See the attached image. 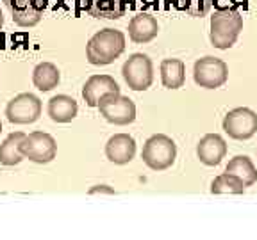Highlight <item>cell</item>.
<instances>
[{"label":"cell","instance_id":"6da1fadb","mask_svg":"<svg viewBox=\"0 0 257 240\" xmlns=\"http://www.w3.org/2000/svg\"><path fill=\"white\" fill-rule=\"evenodd\" d=\"M125 34L116 28H104L93 34L86 44V57L93 66L111 64L123 54Z\"/></svg>","mask_w":257,"mask_h":240},{"label":"cell","instance_id":"7a4b0ae2","mask_svg":"<svg viewBox=\"0 0 257 240\" xmlns=\"http://www.w3.org/2000/svg\"><path fill=\"white\" fill-rule=\"evenodd\" d=\"M243 30V16L236 8H225L214 11L211 16V34L209 40L218 50H229Z\"/></svg>","mask_w":257,"mask_h":240},{"label":"cell","instance_id":"3957f363","mask_svg":"<svg viewBox=\"0 0 257 240\" xmlns=\"http://www.w3.org/2000/svg\"><path fill=\"white\" fill-rule=\"evenodd\" d=\"M145 166L152 171H165L175 164L177 158V144L172 137L165 134H156L149 137L141 152Z\"/></svg>","mask_w":257,"mask_h":240},{"label":"cell","instance_id":"277c9868","mask_svg":"<svg viewBox=\"0 0 257 240\" xmlns=\"http://www.w3.org/2000/svg\"><path fill=\"white\" fill-rule=\"evenodd\" d=\"M96 108L100 110L105 121L118 126H127L136 120V105L134 102L120 92H107L98 100Z\"/></svg>","mask_w":257,"mask_h":240},{"label":"cell","instance_id":"5b68a950","mask_svg":"<svg viewBox=\"0 0 257 240\" xmlns=\"http://www.w3.org/2000/svg\"><path fill=\"white\" fill-rule=\"evenodd\" d=\"M125 84L133 91H147L154 82V64L147 54H133L121 66Z\"/></svg>","mask_w":257,"mask_h":240},{"label":"cell","instance_id":"8992f818","mask_svg":"<svg viewBox=\"0 0 257 240\" xmlns=\"http://www.w3.org/2000/svg\"><path fill=\"white\" fill-rule=\"evenodd\" d=\"M20 152L34 164H48L57 155V142L47 132H32L22 139Z\"/></svg>","mask_w":257,"mask_h":240},{"label":"cell","instance_id":"52a82bcc","mask_svg":"<svg viewBox=\"0 0 257 240\" xmlns=\"http://www.w3.org/2000/svg\"><path fill=\"white\" fill-rule=\"evenodd\" d=\"M193 78L204 89H218L229 78V66L218 57L205 56L193 66Z\"/></svg>","mask_w":257,"mask_h":240},{"label":"cell","instance_id":"ba28073f","mask_svg":"<svg viewBox=\"0 0 257 240\" xmlns=\"http://www.w3.org/2000/svg\"><path fill=\"white\" fill-rule=\"evenodd\" d=\"M221 126L230 139L246 140L255 136L257 132V112H253L248 107L232 108L225 114Z\"/></svg>","mask_w":257,"mask_h":240},{"label":"cell","instance_id":"9c48e42d","mask_svg":"<svg viewBox=\"0 0 257 240\" xmlns=\"http://www.w3.org/2000/svg\"><path fill=\"white\" fill-rule=\"evenodd\" d=\"M6 116L13 124L34 123L41 116V100L32 92H20L8 104Z\"/></svg>","mask_w":257,"mask_h":240},{"label":"cell","instance_id":"30bf717a","mask_svg":"<svg viewBox=\"0 0 257 240\" xmlns=\"http://www.w3.org/2000/svg\"><path fill=\"white\" fill-rule=\"evenodd\" d=\"M11 18L20 27H34L41 22L47 0H4Z\"/></svg>","mask_w":257,"mask_h":240},{"label":"cell","instance_id":"8fae6325","mask_svg":"<svg viewBox=\"0 0 257 240\" xmlns=\"http://www.w3.org/2000/svg\"><path fill=\"white\" fill-rule=\"evenodd\" d=\"M136 155V140L128 134H114L105 144V156L116 166H125Z\"/></svg>","mask_w":257,"mask_h":240},{"label":"cell","instance_id":"7c38bea8","mask_svg":"<svg viewBox=\"0 0 257 240\" xmlns=\"http://www.w3.org/2000/svg\"><path fill=\"white\" fill-rule=\"evenodd\" d=\"M227 155V142L218 134H205L197 144V156L200 162L209 168H214Z\"/></svg>","mask_w":257,"mask_h":240},{"label":"cell","instance_id":"4fadbf2b","mask_svg":"<svg viewBox=\"0 0 257 240\" xmlns=\"http://www.w3.org/2000/svg\"><path fill=\"white\" fill-rule=\"evenodd\" d=\"M107 92H120V86L111 75H91L82 88V98L88 107H96L98 100Z\"/></svg>","mask_w":257,"mask_h":240},{"label":"cell","instance_id":"5bb4252c","mask_svg":"<svg viewBox=\"0 0 257 240\" xmlns=\"http://www.w3.org/2000/svg\"><path fill=\"white\" fill-rule=\"evenodd\" d=\"M157 34H159V24H157L156 16L149 14V12H138L136 16H133V20L128 22V38L134 43H150L152 40H156Z\"/></svg>","mask_w":257,"mask_h":240},{"label":"cell","instance_id":"9a60e30c","mask_svg":"<svg viewBox=\"0 0 257 240\" xmlns=\"http://www.w3.org/2000/svg\"><path fill=\"white\" fill-rule=\"evenodd\" d=\"M80 8L98 20H118L125 14L123 0H82Z\"/></svg>","mask_w":257,"mask_h":240},{"label":"cell","instance_id":"2e32d148","mask_svg":"<svg viewBox=\"0 0 257 240\" xmlns=\"http://www.w3.org/2000/svg\"><path fill=\"white\" fill-rule=\"evenodd\" d=\"M47 112L54 123H70L72 120H75L77 112H79V105L72 96L57 94L48 100Z\"/></svg>","mask_w":257,"mask_h":240},{"label":"cell","instance_id":"e0dca14e","mask_svg":"<svg viewBox=\"0 0 257 240\" xmlns=\"http://www.w3.org/2000/svg\"><path fill=\"white\" fill-rule=\"evenodd\" d=\"M161 82L166 89H179L186 82V64L181 59H163Z\"/></svg>","mask_w":257,"mask_h":240},{"label":"cell","instance_id":"ac0fdd59","mask_svg":"<svg viewBox=\"0 0 257 240\" xmlns=\"http://www.w3.org/2000/svg\"><path fill=\"white\" fill-rule=\"evenodd\" d=\"M225 172L237 176L245 187H252L257 182V169L253 166L252 158L246 155H236L234 158H230V162L225 168Z\"/></svg>","mask_w":257,"mask_h":240},{"label":"cell","instance_id":"d6986e66","mask_svg":"<svg viewBox=\"0 0 257 240\" xmlns=\"http://www.w3.org/2000/svg\"><path fill=\"white\" fill-rule=\"evenodd\" d=\"M59 80V70L52 62H40L32 72V84L43 92L52 91L54 88H57Z\"/></svg>","mask_w":257,"mask_h":240},{"label":"cell","instance_id":"ffe728a7","mask_svg":"<svg viewBox=\"0 0 257 240\" xmlns=\"http://www.w3.org/2000/svg\"><path fill=\"white\" fill-rule=\"evenodd\" d=\"M25 137L24 132H13L6 137V140L0 144V164L2 166H16L24 160L20 152V142Z\"/></svg>","mask_w":257,"mask_h":240},{"label":"cell","instance_id":"44dd1931","mask_svg":"<svg viewBox=\"0 0 257 240\" xmlns=\"http://www.w3.org/2000/svg\"><path fill=\"white\" fill-rule=\"evenodd\" d=\"M245 188L246 187L237 176L230 172H221L211 184V194H243Z\"/></svg>","mask_w":257,"mask_h":240},{"label":"cell","instance_id":"7402d4cb","mask_svg":"<svg viewBox=\"0 0 257 240\" xmlns=\"http://www.w3.org/2000/svg\"><path fill=\"white\" fill-rule=\"evenodd\" d=\"M213 6V0H175V8L191 16H205Z\"/></svg>","mask_w":257,"mask_h":240},{"label":"cell","instance_id":"603a6c76","mask_svg":"<svg viewBox=\"0 0 257 240\" xmlns=\"http://www.w3.org/2000/svg\"><path fill=\"white\" fill-rule=\"evenodd\" d=\"M98 192H105V194H114V190H112L111 187H107V185H96V187L89 188V194H98Z\"/></svg>","mask_w":257,"mask_h":240},{"label":"cell","instance_id":"cb8c5ba5","mask_svg":"<svg viewBox=\"0 0 257 240\" xmlns=\"http://www.w3.org/2000/svg\"><path fill=\"white\" fill-rule=\"evenodd\" d=\"M2 25H4V14H2V11H0V28H2Z\"/></svg>","mask_w":257,"mask_h":240},{"label":"cell","instance_id":"d4e9b609","mask_svg":"<svg viewBox=\"0 0 257 240\" xmlns=\"http://www.w3.org/2000/svg\"><path fill=\"white\" fill-rule=\"evenodd\" d=\"M0 132H2V123H0Z\"/></svg>","mask_w":257,"mask_h":240}]
</instances>
